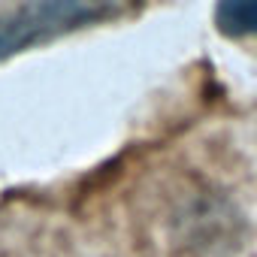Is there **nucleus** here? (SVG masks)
<instances>
[{
    "mask_svg": "<svg viewBox=\"0 0 257 257\" xmlns=\"http://www.w3.org/2000/svg\"><path fill=\"white\" fill-rule=\"evenodd\" d=\"M215 22L227 37L257 40V0H221Z\"/></svg>",
    "mask_w": 257,
    "mask_h": 257,
    "instance_id": "1",
    "label": "nucleus"
}]
</instances>
